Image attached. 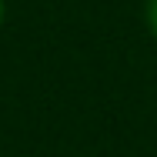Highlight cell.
I'll list each match as a JSON object with an SVG mask.
<instances>
[{
	"label": "cell",
	"mask_w": 157,
	"mask_h": 157,
	"mask_svg": "<svg viewBox=\"0 0 157 157\" xmlns=\"http://www.w3.org/2000/svg\"><path fill=\"white\" fill-rule=\"evenodd\" d=\"M147 24H151V30L157 37V0H147Z\"/></svg>",
	"instance_id": "obj_1"
},
{
	"label": "cell",
	"mask_w": 157,
	"mask_h": 157,
	"mask_svg": "<svg viewBox=\"0 0 157 157\" xmlns=\"http://www.w3.org/2000/svg\"><path fill=\"white\" fill-rule=\"evenodd\" d=\"M0 20H3V0H0Z\"/></svg>",
	"instance_id": "obj_2"
}]
</instances>
